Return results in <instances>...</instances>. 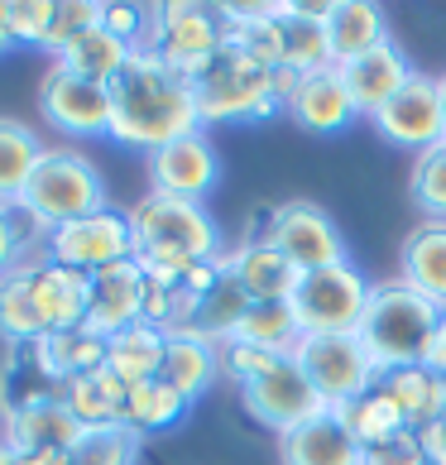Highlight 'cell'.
Segmentation results:
<instances>
[{
  "instance_id": "6da1fadb",
  "label": "cell",
  "mask_w": 446,
  "mask_h": 465,
  "mask_svg": "<svg viewBox=\"0 0 446 465\" xmlns=\"http://www.w3.org/2000/svg\"><path fill=\"white\" fill-rule=\"evenodd\" d=\"M106 92H111V140L125 149L154 153L202 130L193 77H183L178 67H168L149 48H134Z\"/></svg>"
},
{
  "instance_id": "7a4b0ae2",
  "label": "cell",
  "mask_w": 446,
  "mask_h": 465,
  "mask_svg": "<svg viewBox=\"0 0 446 465\" xmlns=\"http://www.w3.org/2000/svg\"><path fill=\"white\" fill-rule=\"evenodd\" d=\"M92 273L63 269L48 254H25L0 279V341L10 346H39L44 336L87 322Z\"/></svg>"
},
{
  "instance_id": "3957f363",
  "label": "cell",
  "mask_w": 446,
  "mask_h": 465,
  "mask_svg": "<svg viewBox=\"0 0 446 465\" xmlns=\"http://www.w3.org/2000/svg\"><path fill=\"white\" fill-rule=\"evenodd\" d=\"M130 235H134V264L144 269L149 283H183L197 264L221 260V231L207 212V202H183L149 193L130 212Z\"/></svg>"
},
{
  "instance_id": "277c9868",
  "label": "cell",
  "mask_w": 446,
  "mask_h": 465,
  "mask_svg": "<svg viewBox=\"0 0 446 465\" xmlns=\"http://www.w3.org/2000/svg\"><path fill=\"white\" fill-rule=\"evenodd\" d=\"M441 307L432 298H422L418 288H408L403 279L374 283L365 317H360V346L374 360V370H403V365H422L427 346H432L437 326H441Z\"/></svg>"
},
{
  "instance_id": "5b68a950",
  "label": "cell",
  "mask_w": 446,
  "mask_h": 465,
  "mask_svg": "<svg viewBox=\"0 0 446 465\" xmlns=\"http://www.w3.org/2000/svg\"><path fill=\"white\" fill-rule=\"evenodd\" d=\"M20 212L34 221L39 240L48 231L67 226V221H82L92 212H106V183H101V168L87 159L82 149L67 144H48L39 168L25 183Z\"/></svg>"
},
{
  "instance_id": "8992f818",
  "label": "cell",
  "mask_w": 446,
  "mask_h": 465,
  "mask_svg": "<svg viewBox=\"0 0 446 465\" xmlns=\"http://www.w3.org/2000/svg\"><path fill=\"white\" fill-rule=\"evenodd\" d=\"M197 87V111L202 125H226V120H264L283 106L273 96V77L264 67H254L240 48H221L216 63H207L193 77Z\"/></svg>"
},
{
  "instance_id": "52a82bcc",
  "label": "cell",
  "mask_w": 446,
  "mask_h": 465,
  "mask_svg": "<svg viewBox=\"0 0 446 465\" xmlns=\"http://www.w3.org/2000/svg\"><path fill=\"white\" fill-rule=\"evenodd\" d=\"M149 25H144V44L149 54H159L168 67H178L183 77H197L216 54L226 48V20L216 5H193V0H168V5H144Z\"/></svg>"
},
{
  "instance_id": "ba28073f",
  "label": "cell",
  "mask_w": 446,
  "mask_h": 465,
  "mask_svg": "<svg viewBox=\"0 0 446 465\" xmlns=\"http://www.w3.org/2000/svg\"><path fill=\"white\" fill-rule=\"evenodd\" d=\"M370 288L374 283L351 260L302 273L293 288V317L302 326V336H355L360 317H365V302H370Z\"/></svg>"
},
{
  "instance_id": "9c48e42d",
  "label": "cell",
  "mask_w": 446,
  "mask_h": 465,
  "mask_svg": "<svg viewBox=\"0 0 446 465\" xmlns=\"http://www.w3.org/2000/svg\"><path fill=\"white\" fill-rule=\"evenodd\" d=\"M264 240L298 273L332 269L341 260H351L346 240H341V226L332 221L327 206H317V202H279L264 221Z\"/></svg>"
},
{
  "instance_id": "30bf717a",
  "label": "cell",
  "mask_w": 446,
  "mask_h": 465,
  "mask_svg": "<svg viewBox=\"0 0 446 465\" xmlns=\"http://www.w3.org/2000/svg\"><path fill=\"white\" fill-rule=\"evenodd\" d=\"M293 360L332 412L360 399L365 389H374V379H380L374 360L360 346V336H302L293 346Z\"/></svg>"
},
{
  "instance_id": "8fae6325",
  "label": "cell",
  "mask_w": 446,
  "mask_h": 465,
  "mask_svg": "<svg viewBox=\"0 0 446 465\" xmlns=\"http://www.w3.org/2000/svg\"><path fill=\"white\" fill-rule=\"evenodd\" d=\"M44 254L63 269L77 273H101L111 264L134 260V235H130V212H92L82 221H67V226L44 235Z\"/></svg>"
},
{
  "instance_id": "7c38bea8",
  "label": "cell",
  "mask_w": 446,
  "mask_h": 465,
  "mask_svg": "<svg viewBox=\"0 0 446 465\" xmlns=\"http://www.w3.org/2000/svg\"><path fill=\"white\" fill-rule=\"evenodd\" d=\"M240 403H245V412L254 422L273 427V432H293V427L322 418V412H332L327 403H322V393L307 384V374L298 370L293 355L273 360V365L264 374H254L250 384H240Z\"/></svg>"
},
{
  "instance_id": "4fadbf2b",
  "label": "cell",
  "mask_w": 446,
  "mask_h": 465,
  "mask_svg": "<svg viewBox=\"0 0 446 465\" xmlns=\"http://www.w3.org/2000/svg\"><path fill=\"white\" fill-rule=\"evenodd\" d=\"M370 125L380 130L384 144L413 149V153H422V149H432L437 140H446V115H441V87H437V77L413 73L380 111H374Z\"/></svg>"
},
{
  "instance_id": "5bb4252c",
  "label": "cell",
  "mask_w": 446,
  "mask_h": 465,
  "mask_svg": "<svg viewBox=\"0 0 446 465\" xmlns=\"http://www.w3.org/2000/svg\"><path fill=\"white\" fill-rule=\"evenodd\" d=\"M39 115L58 134H77V140L111 134V92L67 73L63 63H48V73L39 77Z\"/></svg>"
},
{
  "instance_id": "9a60e30c",
  "label": "cell",
  "mask_w": 446,
  "mask_h": 465,
  "mask_svg": "<svg viewBox=\"0 0 446 465\" xmlns=\"http://www.w3.org/2000/svg\"><path fill=\"white\" fill-rule=\"evenodd\" d=\"M87 437V427L73 418L63 393H20L5 399L0 412V441L15 451H73Z\"/></svg>"
},
{
  "instance_id": "2e32d148",
  "label": "cell",
  "mask_w": 446,
  "mask_h": 465,
  "mask_svg": "<svg viewBox=\"0 0 446 465\" xmlns=\"http://www.w3.org/2000/svg\"><path fill=\"white\" fill-rule=\"evenodd\" d=\"M144 168H149V193L183 197V202H207L216 193V183H221L216 144L202 130L144 153Z\"/></svg>"
},
{
  "instance_id": "e0dca14e",
  "label": "cell",
  "mask_w": 446,
  "mask_h": 465,
  "mask_svg": "<svg viewBox=\"0 0 446 465\" xmlns=\"http://www.w3.org/2000/svg\"><path fill=\"white\" fill-rule=\"evenodd\" d=\"M144 269L125 260V264H111V269H101L92 273V288H87V331H96L101 341H111L120 336L125 326H140L144 322Z\"/></svg>"
},
{
  "instance_id": "ac0fdd59",
  "label": "cell",
  "mask_w": 446,
  "mask_h": 465,
  "mask_svg": "<svg viewBox=\"0 0 446 465\" xmlns=\"http://www.w3.org/2000/svg\"><path fill=\"white\" fill-rule=\"evenodd\" d=\"M221 273H226L250 302H293V288L302 279L264 235H250V240H240V245H231L221 254Z\"/></svg>"
},
{
  "instance_id": "d6986e66",
  "label": "cell",
  "mask_w": 446,
  "mask_h": 465,
  "mask_svg": "<svg viewBox=\"0 0 446 465\" xmlns=\"http://www.w3.org/2000/svg\"><path fill=\"white\" fill-rule=\"evenodd\" d=\"M413 73H418V67L403 58V48L393 44V39H384L380 48H370V54H360V58H351V63L336 67L341 87L351 92L355 115H370V120H374V111H380L384 101L399 92Z\"/></svg>"
},
{
  "instance_id": "ffe728a7",
  "label": "cell",
  "mask_w": 446,
  "mask_h": 465,
  "mask_svg": "<svg viewBox=\"0 0 446 465\" xmlns=\"http://www.w3.org/2000/svg\"><path fill=\"white\" fill-rule=\"evenodd\" d=\"M279 451H283V465H360L365 446L351 437V427L336 412H322V418L283 432Z\"/></svg>"
},
{
  "instance_id": "44dd1931",
  "label": "cell",
  "mask_w": 446,
  "mask_h": 465,
  "mask_svg": "<svg viewBox=\"0 0 446 465\" xmlns=\"http://www.w3.org/2000/svg\"><path fill=\"white\" fill-rule=\"evenodd\" d=\"M283 111L293 115V125L312 130V134H336V130H346L351 120H355L351 92L341 87L336 67H322V73H307V77L298 82L293 101H288Z\"/></svg>"
},
{
  "instance_id": "7402d4cb",
  "label": "cell",
  "mask_w": 446,
  "mask_h": 465,
  "mask_svg": "<svg viewBox=\"0 0 446 465\" xmlns=\"http://www.w3.org/2000/svg\"><path fill=\"white\" fill-rule=\"evenodd\" d=\"M34 351V370H39L44 379H54V384H73V379L82 374H96L106 370V341H101L96 331H87V326H67V331H54L44 336Z\"/></svg>"
},
{
  "instance_id": "603a6c76",
  "label": "cell",
  "mask_w": 446,
  "mask_h": 465,
  "mask_svg": "<svg viewBox=\"0 0 446 465\" xmlns=\"http://www.w3.org/2000/svg\"><path fill=\"white\" fill-rule=\"evenodd\" d=\"M393 403H399L403 422L422 432V427H432L441 412H446V374H437L432 365H403V370H384L374 379Z\"/></svg>"
},
{
  "instance_id": "cb8c5ba5",
  "label": "cell",
  "mask_w": 446,
  "mask_h": 465,
  "mask_svg": "<svg viewBox=\"0 0 446 465\" xmlns=\"http://www.w3.org/2000/svg\"><path fill=\"white\" fill-rule=\"evenodd\" d=\"M389 39V20L374 0H336L332 15H327V54L332 67L351 63L370 48H380Z\"/></svg>"
},
{
  "instance_id": "d4e9b609",
  "label": "cell",
  "mask_w": 446,
  "mask_h": 465,
  "mask_svg": "<svg viewBox=\"0 0 446 465\" xmlns=\"http://www.w3.org/2000/svg\"><path fill=\"white\" fill-rule=\"evenodd\" d=\"M399 264H403L399 279L446 312V221H418L403 240Z\"/></svg>"
},
{
  "instance_id": "484cf974",
  "label": "cell",
  "mask_w": 446,
  "mask_h": 465,
  "mask_svg": "<svg viewBox=\"0 0 446 465\" xmlns=\"http://www.w3.org/2000/svg\"><path fill=\"white\" fill-rule=\"evenodd\" d=\"M216 374H221V365H216V346H212V341H202L193 331H173V336H168L164 370H159V379L168 389H178L187 403H197L202 393L212 389Z\"/></svg>"
},
{
  "instance_id": "4316f807",
  "label": "cell",
  "mask_w": 446,
  "mask_h": 465,
  "mask_svg": "<svg viewBox=\"0 0 446 465\" xmlns=\"http://www.w3.org/2000/svg\"><path fill=\"white\" fill-rule=\"evenodd\" d=\"M164 351H168V336L159 331V326H125L120 336L106 341V370L120 379V384H144V379H159L164 370Z\"/></svg>"
},
{
  "instance_id": "83f0119b",
  "label": "cell",
  "mask_w": 446,
  "mask_h": 465,
  "mask_svg": "<svg viewBox=\"0 0 446 465\" xmlns=\"http://www.w3.org/2000/svg\"><path fill=\"white\" fill-rule=\"evenodd\" d=\"M44 140L34 134L20 120L0 115V212H20V197H25V183L29 173L39 168L44 159Z\"/></svg>"
},
{
  "instance_id": "f1b7e54d",
  "label": "cell",
  "mask_w": 446,
  "mask_h": 465,
  "mask_svg": "<svg viewBox=\"0 0 446 465\" xmlns=\"http://www.w3.org/2000/svg\"><path fill=\"white\" fill-rule=\"evenodd\" d=\"M130 54H134V44L115 39V34L101 25V29H87L82 39H73L54 63H63L67 73H77V77H87V82H101V87H111V82L120 77V67L130 63Z\"/></svg>"
},
{
  "instance_id": "f546056e",
  "label": "cell",
  "mask_w": 446,
  "mask_h": 465,
  "mask_svg": "<svg viewBox=\"0 0 446 465\" xmlns=\"http://www.w3.org/2000/svg\"><path fill=\"white\" fill-rule=\"evenodd\" d=\"M187 403L178 389H168L164 379H144V384H130L125 389V408H120V427H130L134 437H149V432H164L187 418Z\"/></svg>"
},
{
  "instance_id": "4dcf8cb0",
  "label": "cell",
  "mask_w": 446,
  "mask_h": 465,
  "mask_svg": "<svg viewBox=\"0 0 446 465\" xmlns=\"http://www.w3.org/2000/svg\"><path fill=\"white\" fill-rule=\"evenodd\" d=\"M63 403L73 408V418L96 432V427H120V408H125V384L111 374V370H96V374H82L73 384H63Z\"/></svg>"
},
{
  "instance_id": "1f68e13d",
  "label": "cell",
  "mask_w": 446,
  "mask_h": 465,
  "mask_svg": "<svg viewBox=\"0 0 446 465\" xmlns=\"http://www.w3.org/2000/svg\"><path fill=\"white\" fill-rule=\"evenodd\" d=\"M336 418L351 427V437L360 446H374V441H389V437H399V432H413V427L403 422L399 403H393L380 384L365 389L360 399H351L346 408H336Z\"/></svg>"
},
{
  "instance_id": "d6a6232c",
  "label": "cell",
  "mask_w": 446,
  "mask_h": 465,
  "mask_svg": "<svg viewBox=\"0 0 446 465\" xmlns=\"http://www.w3.org/2000/svg\"><path fill=\"white\" fill-rule=\"evenodd\" d=\"M283 63L293 73H322L332 67V54H327V20L302 10V0H288V15H283Z\"/></svg>"
},
{
  "instance_id": "836d02e7",
  "label": "cell",
  "mask_w": 446,
  "mask_h": 465,
  "mask_svg": "<svg viewBox=\"0 0 446 465\" xmlns=\"http://www.w3.org/2000/svg\"><path fill=\"white\" fill-rule=\"evenodd\" d=\"M231 341H245V346H264V351L293 355V346L302 341V326H298V317H293V302H250V312L240 317V326H235Z\"/></svg>"
},
{
  "instance_id": "e575fe53",
  "label": "cell",
  "mask_w": 446,
  "mask_h": 465,
  "mask_svg": "<svg viewBox=\"0 0 446 465\" xmlns=\"http://www.w3.org/2000/svg\"><path fill=\"white\" fill-rule=\"evenodd\" d=\"M245 312H250V298L226 279V273H221V279L197 298L193 336H202V341H212V346H221V341H231V336H235V326H240V317H245Z\"/></svg>"
},
{
  "instance_id": "d590c367",
  "label": "cell",
  "mask_w": 446,
  "mask_h": 465,
  "mask_svg": "<svg viewBox=\"0 0 446 465\" xmlns=\"http://www.w3.org/2000/svg\"><path fill=\"white\" fill-rule=\"evenodd\" d=\"M408 193H413V202L422 206V221H446V140L413 153Z\"/></svg>"
},
{
  "instance_id": "8d00e7d4",
  "label": "cell",
  "mask_w": 446,
  "mask_h": 465,
  "mask_svg": "<svg viewBox=\"0 0 446 465\" xmlns=\"http://www.w3.org/2000/svg\"><path fill=\"white\" fill-rule=\"evenodd\" d=\"M134 460H140V437L130 427H96L67 451V465H134Z\"/></svg>"
},
{
  "instance_id": "74e56055",
  "label": "cell",
  "mask_w": 446,
  "mask_h": 465,
  "mask_svg": "<svg viewBox=\"0 0 446 465\" xmlns=\"http://www.w3.org/2000/svg\"><path fill=\"white\" fill-rule=\"evenodd\" d=\"M101 20H106V5L101 0H58V10H54V29H48V39H44V54H63L73 39H82L87 29H101Z\"/></svg>"
},
{
  "instance_id": "f35d334b",
  "label": "cell",
  "mask_w": 446,
  "mask_h": 465,
  "mask_svg": "<svg viewBox=\"0 0 446 465\" xmlns=\"http://www.w3.org/2000/svg\"><path fill=\"white\" fill-rule=\"evenodd\" d=\"M0 10H5V29H10V39H15V44L44 48L48 29H54L58 0H0Z\"/></svg>"
},
{
  "instance_id": "ab89813d",
  "label": "cell",
  "mask_w": 446,
  "mask_h": 465,
  "mask_svg": "<svg viewBox=\"0 0 446 465\" xmlns=\"http://www.w3.org/2000/svg\"><path fill=\"white\" fill-rule=\"evenodd\" d=\"M360 465H427L422 437L418 432H399L389 441H374V446L360 451Z\"/></svg>"
},
{
  "instance_id": "60d3db41",
  "label": "cell",
  "mask_w": 446,
  "mask_h": 465,
  "mask_svg": "<svg viewBox=\"0 0 446 465\" xmlns=\"http://www.w3.org/2000/svg\"><path fill=\"white\" fill-rule=\"evenodd\" d=\"M106 25L115 39H125V44H134L140 48L144 44V25H149V10H140V5H106Z\"/></svg>"
},
{
  "instance_id": "b9f144b4",
  "label": "cell",
  "mask_w": 446,
  "mask_h": 465,
  "mask_svg": "<svg viewBox=\"0 0 446 465\" xmlns=\"http://www.w3.org/2000/svg\"><path fill=\"white\" fill-rule=\"evenodd\" d=\"M25 254H29V240H25L20 226H15V212H0V279H5Z\"/></svg>"
},
{
  "instance_id": "7bdbcfd3",
  "label": "cell",
  "mask_w": 446,
  "mask_h": 465,
  "mask_svg": "<svg viewBox=\"0 0 446 465\" xmlns=\"http://www.w3.org/2000/svg\"><path fill=\"white\" fill-rule=\"evenodd\" d=\"M422 451H427V465H446V412L432 422V427H422Z\"/></svg>"
},
{
  "instance_id": "ee69618b",
  "label": "cell",
  "mask_w": 446,
  "mask_h": 465,
  "mask_svg": "<svg viewBox=\"0 0 446 465\" xmlns=\"http://www.w3.org/2000/svg\"><path fill=\"white\" fill-rule=\"evenodd\" d=\"M422 365H432L437 374H446V317H441V326H437L432 346H427V360H422Z\"/></svg>"
},
{
  "instance_id": "f6af8a7d",
  "label": "cell",
  "mask_w": 446,
  "mask_h": 465,
  "mask_svg": "<svg viewBox=\"0 0 446 465\" xmlns=\"http://www.w3.org/2000/svg\"><path fill=\"white\" fill-rule=\"evenodd\" d=\"M25 465H67V451H20Z\"/></svg>"
},
{
  "instance_id": "bcb514c9",
  "label": "cell",
  "mask_w": 446,
  "mask_h": 465,
  "mask_svg": "<svg viewBox=\"0 0 446 465\" xmlns=\"http://www.w3.org/2000/svg\"><path fill=\"white\" fill-rule=\"evenodd\" d=\"M0 465H25V460H20V451H15V446L0 441Z\"/></svg>"
},
{
  "instance_id": "7dc6e473",
  "label": "cell",
  "mask_w": 446,
  "mask_h": 465,
  "mask_svg": "<svg viewBox=\"0 0 446 465\" xmlns=\"http://www.w3.org/2000/svg\"><path fill=\"white\" fill-rule=\"evenodd\" d=\"M15 39H10V29H5V10H0V54H10Z\"/></svg>"
},
{
  "instance_id": "c3c4849f",
  "label": "cell",
  "mask_w": 446,
  "mask_h": 465,
  "mask_svg": "<svg viewBox=\"0 0 446 465\" xmlns=\"http://www.w3.org/2000/svg\"><path fill=\"white\" fill-rule=\"evenodd\" d=\"M437 87H441V115H446V73L437 77Z\"/></svg>"
}]
</instances>
